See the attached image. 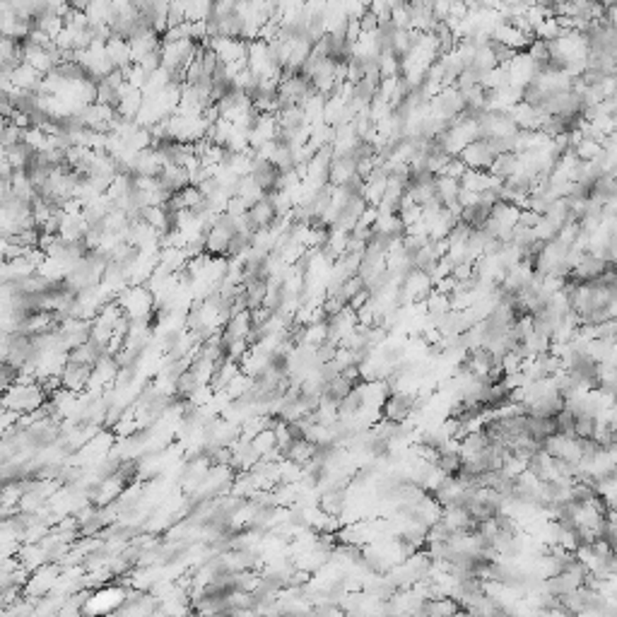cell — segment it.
Wrapping results in <instances>:
<instances>
[{"label": "cell", "instance_id": "1", "mask_svg": "<svg viewBox=\"0 0 617 617\" xmlns=\"http://www.w3.org/2000/svg\"><path fill=\"white\" fill-rule=\"evenodd\" d=\"M456 157L463 162V167L470 171H489V167H492V162H494V152L489 150L487 140H473V143L466 145Z\"/></svg>", "mask_w": 617, "mask_h": 617}, {"label": "cell", "instance_id": "2", "mask_svg": "<svg viewBox=\"0 0 617 617\" xmlns=\"http://www.w3.org/2000/svg\"><path fill=\"white\" fill-rule=\"evenodd\" d=\"M381 412H384V419H391V422H408L415 412V396L405 391L389 393L381 405Z\"/></svg>", "mask_w": 617, "mask_h": 617}, {"label": "cell", "instance_id": "3", "mask_svg": "<svg viewBox=\"0 0 617 617\" xmlns=\"http://www.w3.org/2000/svg\"><path fill=\"white\" fill-rule=\"evenodd\" d=\"M92 381V367L78 364V362H66L61 369V389L68 393H78Z\"/></svg>", "mask_w": 617, "mask_h": 617}, {"label": "cell", "instance_id": "4", "mask_svg": "<svg viewBox=\"0 0 617 617\" xmlns=\"http://www.w3.org/2000/svg\"><path fill=\"white\" fill-rule=\"evenodd\" d=\"M521 171V157L516 155V152H504V155H497L492 162V167H489L487 174L492 176L494 181L504 183L506 179H511L514 174H519Z\"/></svg>", "mask_w": 617, "mask_h": 617}, {"label": "cell", "instance_id": "5", "mask_svg": "<svg viewBox=\"0 0 617 617\" xmlns=\"http://www.w3.org/2000/svg\"><path fill=\"white\" fill-rule=\"evenodd\" d=\"M347 506V489L338 487V489H328V492H321V509L323 514L328 516H340Z\"/></svg>", "mask_w": 617, "mask_h": 617}]
</instances>
